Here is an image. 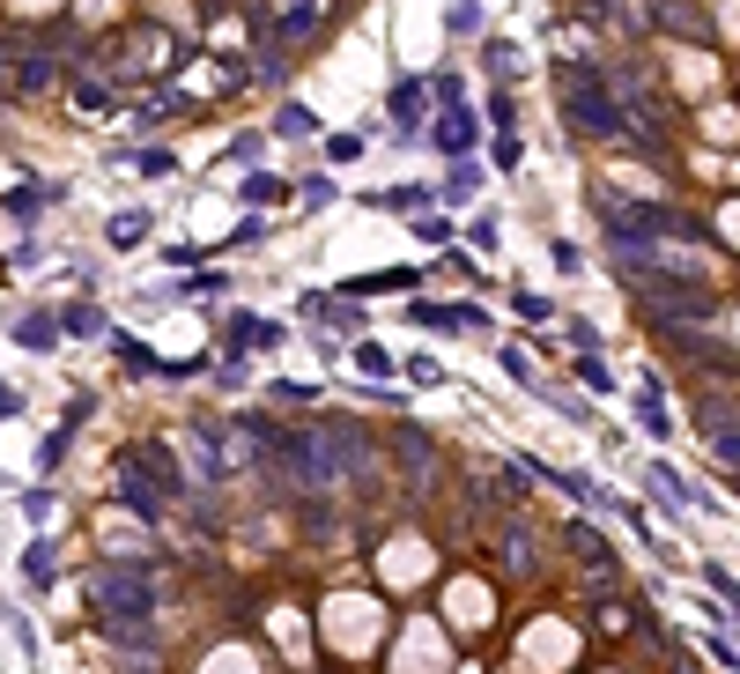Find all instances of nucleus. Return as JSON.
Masks as SVG:
<instances>
[{"mask_svg": "<svg viewBox=\"0 0 740 674\" xmlns=\"http://www.w3.org/2000/svg\"><path fill=\"white\" fill-rule=\"evenodd\" d=\"M237 430L260 445V460H267L274 475L296 482V489H326V482L341 475V460H334V438H326V430H289V423H267V415H237Z\"/></svg>", "mask_w": 740, "mask_h": 674, "instance_id": "obj_1", "label": "nucleus"}, {"mask_svg": "<svg viewBox=\"0 0 740 674\" xmlns=\"http://www.w3.org/2000/svg\"><path fill=\"white\" fill-rule=\"evenodd\" d=\"M89 615H97V630L112 638V645H141L148 638V615H156V578H148V564H104L97 578H89Z\"/></svg>", "mask_w": 740, "mask_h": 674, "instance_id": "obj_2", "label": "nucleus"}, {"mask_svg": "<svg viewBox=\"0 0 740 674\" xmlns=\"http://www.w3.org/2000/svg\"><path fill=\"white\" fill-rule=\"evenodd\" d=\"M556 89H563V119L578 126V134H600V141L630 134V112L615 104V89H607V75H600V67L563 60V67H556Z\"/></svg>", "mask_w": 740, "mask_h": 674, "instance_id": "obj_3", "label": "nucleus"}, {"mask_svg": "<svg viewBox=\"0 0 740 674\" xmlns=\"http://www.w3.org/2000/svg\"><path fill=\"white\" fill-rule=\"evenodd\" d=\"M607 238H615V245H681V238H696V223L681 208L630 200V208H607Z\"/></svg>", "mask_w": 740, "mask_h": 674, "instance_id": "obj_4", "label": "nucleus"}, {"mask_svg": "<svg viewBox=\"0 0 740 674\" xmlns=\"http://www.w3.org/2000/svg\"><path fill=\"white\" fill-rule=\"evenodd\" d=\"M15 349L52 356V349H60V312H45V304H38V312H23V319H15Z\"/></svg>", "mask_w": 740, "mask_h": 674, "instance_id": "obj_5", "label": "nucleus"}, {"mask_svg": "<svg viewBox=\"0 0 740 674\" xmlns=\"http://www.w3.org/2000/svg\"><path fill=\"white\" fill-rule=\"evenodd\" d=\"M119 497L134 504L141 519H163V497H156V482H148L141 467H134V452H126V460H119Z\"/></svg>", "mask_w": 740, "mask_h": 674, "instance_id": "obj_6", "label": "nucleus"}, {"mask_svg": "<svg viewBox=\"0 0 740 674\" xmlns=\"http://www.w3.org/2000/svg\"><path fill=\"white\" fill-rule=\"evenodd\" d=\"M134 467H141L148 482H156V497L171 504V497H186V482H178V460L163 445H148V452H134Z\"/></svg>", "mask_w": 740, "mask_h": 674, "instance_id": "obj_7", "label": "nucleus"}, {"mask_svg": "<svg viewBox=\"0 0 740 674\" xmlns=\"http://www.w3.org/2000/svg\"><path fill=\"white\" fill-rule=\"evenodd\" d=\"M563 541H570L578 556H585V564H592L600 578H615V549H607V541H600V534H592L585 519H563Z\"/></svg>", "mask_w": 740, "mask_h": 674, "instance_id": "obj_8", "label": "nucleus"}, {"mask_svg": "<svg viewBox=\"0 0 740 674\" xmlns=\"http://www.w3.org/2000/svg\"><path fill=\"white\" fill-rule=\"evenodd\" d=\"M230 334H237V349H282V326L252 319V312H230Z\"/></svg>", "mask_w": 740, "mask_h": 674, "instance_id": "obj_9", "label": "nucleus"}, {"mask_svg": "<svg viewBox=\"0 0 740 674\" xmlns=\"http://www.w3.org/2000/svg\"><path fill=\"white\" fill-rule=\"evenodd\" d=\"M637 423H644V438H674V415H666V400H659V378H644V400H637Z\"/></svg>", "mask_w": 740, "mask_h": 674, "instance_id": "obj_10", "label": "nucleus"}, {"mask_svg": "<svg viewBox=\"0 0 740 674\" xmlns=\"http://www.w3.org/2000/svg\"><path fill=\"white\" fill-rule=\"evenodd\" d=\"M52 571H60V549H52V541H30V549H23V586H38V593H45Z\"/></svg>", "mask_w": 740, "mask_h": 674, "instance_id": "obj_11", "label": "nucleus"}, {"mask_svg": "<svg viewBox=\"0 0 740 674\" xmlns=\"http://www.w3.org/2000/svg\"><path fill=\"white\" fill-rule=\"evenodd\" d=\"M0 82H8V89H45L52 67L45 60H8V52H0Z\"/></svg>", "mask_w": 740, "mask_h": 674, "instance_id": "obj_12", "label": "nucleus"}, {"mask_svg": "<svg viewBox=\"0 0 740 674\" xmlns=\"http://www.w3.org/2000/svg\"><path fill=\"white\" fill-rule=\"evenodd\" d=\"M437 149H452V156H467V149H474V119L459 112V104H452V112L437 119Z\"/></svg>", "mask_w": 740, "mask_h": 674, "instance_id": "obj_13", "label": "nucleus"}, {"mask_svg": "<svg viewBox=\"0 0 740 674\" xmlns=\"http://www.w3.org/2000/svg\"><path fill=\"white\" fill-rule=\"evenodd\" d=\"M60 334H74V341H82V334H104V312L97 304H67V312H60Z\"/></svg>", "mask_w": 740, "mask_h": 674, "instance_id": "obj_14", "label": "nucleus"}, {"mask_svg": "<svg viewBox=\"0 0 740 674\" xmlns=\"http://www.w3.org/2000/svg\"><path fill=\"white\" fill-rule=\"evenodd\" d=\"M141 238H148V215H141V208H119V215H112V245H141Z\"/></svg>", "mask_w": 740, "mask_h": 674, "instance_id": "obj_15", "label": "nucleus"}, {"mask_svg": "<svg viewBox=\"0 0 740 674\" xmlns=\"http://www.w3.org/2000/svg\"><path fill=\"white\" fill-rule=\"evenodd\" d=\"M311 23H319V0H296V8H282V23H274V38H304Z\"/></svg>", "mask_w": 740, "mask_h": 674, "instance_id": "obj_16", "label": "nucleus"}, {"mask_svg": "<svg viewBox=\"0 0 740 674\" xmlns=\"http://www.w3.org/2000/svg\"><path fill=\"white\" fill-rule=\"evenodd\" d=\"M126 171H141V178H171V171H178V156H171V149H141V156H126Z\"/></svg>", "mask_w": 740, "mask_h": 674, "instance_id": "obj_17", "label": "nucleus"}, {"mask_svg": "<svg viewBox=\"0 0 740 674\" xmlns=\"http://www.w3.org/2000/svg\"><path fill=\"white\" fill-rule=\"evenodd\" d=\"M422 97H430L422 82H400V89H393V119H400V126H415V119H422Z\"/></svg>", "mask_w": 740, "mask_h": 674, "instance_id": "obj_18", "label": "nucleus"}, {"mask_svg": "<svg viewBox=\"0 0 740 674\" xmlns=\"http://www.w3.org/2000/svg\"><path fill=\"white\" fill-rule=\"evenodd\" d=\"M444 30H452V38H474V30H482V8H474V0H452V8H444Z\"/></svg>", "mask_w": 740, "mask_h": 674, "instance_id": "obj_19", "label": "nucleus"}, {"mask_svg": "<svg viewBox=\"0 0 740 674\" xmlns=\"http://www.w3.org/2000/svg\"><path fill=\"white\" fill-rule=\"evenodd\" d=\"M356 371H363V378H385V371H393L385 341H356Z\"/></svg>", "mask_w": 740, "mask_h": 674, "instance_id": "obj_20", "label": "nucleus"}, {"mask_svg": "<svg viewBox=\"0 0 740 674\" xmlns=\"http://www.w3.org/2000/svg\"><path fill=\"white\" fill-rule=\"evenodd\" d=\"M274 134L304 141V134H311V112H304V104H282V112H274Z\"/></svg>", "mask_w": 740, "mask_h": 674, "instance_id": "obj_21", "label": "nucleus"}, {"mask_svg": "<svg viewBox=\"0 0 740 674\" xmlns=\"http://www.w3.org/2000/svg\"><path fill=\"white\" fill-rule=\"evenodd\" d=\"M474 186H482V171H474V164H459V171L444 178V200L459 208V200H474Z\"/></svg>", "mask_w": 740, "mask_h": 674, "instance_id": "obj_22", "label": "nucleus"}, {"mask_svg": "<svg viewBox=\"0 0 740 674\" xmlns=\"http://www.w3.org/2000/svg\"><path fill=\"white\" fill-rule=\"evenodd\" d=\"M112 341H119V364H126V371H156V356H148L134 334H112Z\"/></svg>", "mask_w": 740, "mask_h": 674, "instance_id": "obj_23", "label": "nucleus"}, {"mask_svg": "<svg viewBox=\"0 0 740 674\" xmlns=\"http://www.w3.org/2000/svg\"><path fill=\"white\" fill-rule=\"evenodd\" d=\"M467 238H474V252H496V245H504V230H496V215H474V223H467Z\"/></svg>", "mask_w": 740, "mask_h": 674, "instance_id": "obj_24", "label": "nucleus"}, {"mask_svg": "<svg viewBox=\"0 0 740 674\" xmlns=\"http://www.w3.org/2000/svg\"><path fill=\"white\" fill-rule=\"evenodd\" d=\"M74 104H82V112H112V89H104V82H74Z\"/></svg>", "mask_w": 740, "mask_h": 674, "instance_id": "obj_25", "label": "nucleus"}, {"mask_svg": "<svg viewBox=\"0 0 740 674\" xmlns=\"http://www.w3.org/2000/svg\"><path fill=\"white\" fill-rule=\"evenodd\" d=\"M496 364H504V378H518V386H533V364H526L518 349H504V341H496Z\"/></svg>", "mask_w": 740, "mask_h": 674, "instance_id": "obj_26", "label": "nucleus"}, {"mask_svg": "<svg viewBox=\"0 0 740 674\" xmlns=\"http://www.w3.org/2000/svg\"><path fill=\"white\" fill-rule=\"evenodd\" d=\"M23 519H30V526L52 519V489H23Z\"/></svg>", "mask_w": 740, "mask_h": 674, "instance_id": "obj_27", "label": "nucleus"}, {"mask_svg": "<svg viewBox=\"0 0 740 674\" xmlns=\"http://www.w3.org/2000/svg\"><path fill=\"white\" fill-rule=\"evenodd\" d=\"M578 371H585V386H592V393H615V371H607V364H600V356H585V364H578Z\"/></svg>", "mask_w": 740, "mask_h": 674, "instance_id": "obj_28", "label": "nucleus"}, {"mask_svg": "<svg viewBox=\"0 0 740 674\" xmlns=\"http://www.w3.org/2000/svg\"><path fill=\"white\" fill-rule=\"evenodd\" d=\"M415 238H422V245H452V223H444V215H422Z\"/></svg>", "mask_w": 740, "mask_h": 674, "instance_id": "obj_29", "label": "nucleus"}, {"mask_svg": "<svg viewBox=\"0 0 740 674\" xmlns=\"http://www.w3.org/2000/svg\"><path fill=\"white\" fill-rule=\"evenodd\" d=\"M556 415H563V423H578V430H592V408H585V400H570V393H556Z\"/></svg>", "mask_w": 740, "mask_h": 674, "instance_id": "obj_30", "label": "nucleus"}, {"mask_svg": "<svg viewBox=\"0 0 740 674\" xmlns=\"http://www.w3.org/2000/svg\"><path fill=\"white\" fill-rule=\"evenodd\" d=\"M489 67L511 82V75H518V45H504V38H496V45H489Z\"/></svg>", "mask_w": 740, "mask_h": 674, "instance_id": "obj_31", "label": "nucleus"}, {"mask_svg": "<svg viewBox=\"0 0 740 674\" xmlns=\"http://www.w3.org/2000/svg\"><path fill=\"white\" fill-rule=\"evenodd\" d=\"M489 119H496V134H511V126H518V104L504 97V89H496V97H489Z\"/></svg>", "mask_w": 740, "mask_h": 674, "instance_id": "obj_32", "label": "nucleus"}, {"mask_svg": "<svg viewBox=\"0 0 740 674\" xmlns=\"http://www.w3.org/2000/svg\"><path fill=\"white\" fill-rule=\"evenodd\" d=\"M548 260H556V267H563V275H578V267H585V252H578V245H563V238H556V245H548Z\"/></svg>", "mask_w": 740, "mask_h": 674, "instance_id": "obj_33", "label": "nucleus"}, {"mask_svg": "<svg viewBox=\"0 0 740 674\" xmlns=\"http://www.w3.org/2000/svg\"><path fill=\"white\" fill-rule=\"evenodd\" d=\"M60 460H67V430H52V438H45V452H38V467H45V475H52Z\"/></svg>", "mask_w": 740, "mask_h": 674, "instance_id": "obj_34", "label": "nucleus"}, {"mask_svg": "<svg viewBox=\"0 0 740 674\" xmlns=\"http://www.w3.org/2000/svg\"><path fill=\"white\" fill-rule=\"evenodd\" d=\"M570 326V341H578V349H600V326H592V319H563Z\"/></svg>", "mask_w": 740, "mask_h": 674, "instance_id": "obj_35", "label": "nucleus"}, {"mask_svg": "<svg viewBox=\"0 0 740 674\" xmlns=\"http://www.w3.org/2000/svg\"><path fill=\"white\" fill-rule=\"evenodd\" d=\"M408 378H415V386H437V378H444L437 356H415V364H408Z\"/></svg>", "mask_w": 740, "mask_h": 674, "instance_id": "obj_36", "label": "nucleus"}, {"mask_svg": "<svg viewBox=\"0 0 740 674\" xmlns=\"http://www.w3.org/2000/svg\"><path fill=\"white\" fill-rule=\"evenodd\" d=\"M718 460H726V467L740 475V438H733V430H718Z\"/></svg>", "mask_w": 740, "mask_h": 674, "instance_id": "obj_37", "label": "nucleus"}, {"mask_svg": "<svg viewBox=\"0 0 740 674\" xmlns=\"http://www.w3.org/2000/svg\"><path fill=\"white\" fill-rule=\"evenodd\" d=\"M15 408H23V400H15V386L0 378V415H15Z\"/></svg>", "mask_w": 740, "mask_h": 674, "instance_id": "obj_38", "label": "nucleus"}]
</instances>
